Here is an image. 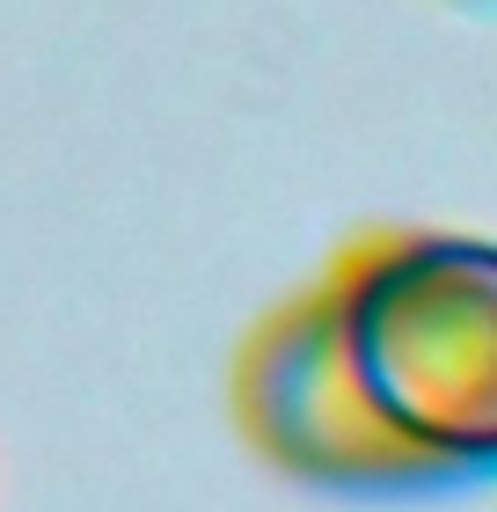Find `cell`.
Listing matches in <instances>:
<instances>
[{"mask_svg": "<svg viewBox=\"0 0 497 512\" xmlns=\"http://www.w3.org/2000/svg\"><path fill=\"white\" fill-rule=\"evenodd\" d=\"M234 410L322 491L497 483V242H359L242 344Z\"/></svg>", "mask_w": 497, "mask_h": 512, "instance_id": "6da1fadb", "label": "cell"}]
</instances>
